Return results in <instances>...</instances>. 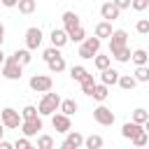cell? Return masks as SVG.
Wrapping results in <instances>:
<instances>
[{"mask_svg":"<svg viewBox=\"0 0 149 149\" xmlns=\"http://www.w3.org/2000/svg\"><path fill=\"white\" fill-rule=\"evenodd\" d=\"M61 95L58 93H44L42 95V100H40V105H37V114L40 116H54L56 112H58V107H61Z\"/></svg>","mask_w":149,"mask_h":149,"instance_id":"cell-1","label":"cell"},{"mask_svg":"<svg viewBox=\"0 0 149 149\" xmlns=\"http://www.w3.org/2000/svg\"><path fill=\"white\" fill-rule=\"evenodd\" d=\"M100 40L93 35V37H86L81 44H79V58H84V61H91V58H95V54H100Z\"/></svg>","mask_w":149,"mask_h":149,"instance_id":"cell-2","label":"cell"},{"mask_svg":"<svg viewBox=\"0 0 149 149\" xmlns=\"http://www.w3.org/2000/svg\"><path fill=\"white\" fill-rule=\"evenodd\" d=\"M0 123L5 126V128H21V123H23V119H21V112H16L14 107H5L2 112H0Z\"/></svg>","mask_w":149,"mask_h":149,"instance_id":"cell-3","label":"cell"},{"mask_svg":"<svg viewBox=\"0 0 149 149\" xmlns=\"http://www.w3.org/2000/svg\"><path fill=\"white\" fill-rule=\"evenodd\" d=\"M21 74H23V65H19L14 61V56H7L5 65H2V77L9 81H16V79H21Z\"/></svg>","mask_w":149,"mask_h":149,"instance_id":"cell-4","label":"cell"},{"mask_svg":"<svg viewBox=\"0 0 149 149\" xmlns=\"http://www.w3.org/2000/svg\"><path fill=\"white\" fill-rule=\"evenodd\" d=\"M28 86H30L33 91H37V93H49L51 86H54V79H51L49 74H33L30 81H28Z\"/></svg>","mask_w":149,"mask_h":149,"instance_id":"cell-5","label":"cell"},{"mask_svg":"<svg viewBox=\"0 0 149 149\" xmlns=\"http://www.w3.org/2000/svg\"><path fill=\"white\" fill-rule=\"evenodd\" d=\"M42 40H44V35H42V30H40L37 26H30V28L26 30V49H28V51L40 49Z\"/></svg>","mask_w":149,"mask_h":149,"instance_id":"cell-6","label":"cell"},{"mask_svg":"<svg viewBox=\"0 0 149 149\" xmlns=\"http://www.w3.org/2000/svg\"><path fill=\"white\" fill-rule=\"evenodd\" d=\"M93 119H95L100 126H112V123L116 121L114 112H112L109 107H105V105H98V107L93 109Z\"/></svg>","mask_w":149,"mask_h":149,"instance_id":"cell-7","label":"cell"},{"mask_svg":"<svg viewBox=\"0 0 149 149\" xmlns=\"http://www.w3.org/2000/svg\"><path fill=\"white\" fill-rule=\"evenodd\" d=\"M123 47H128V33L119 28V30H114L112 37H109V54H114V51H119V49H123Z\"/></svg>","mask_w":149,"mask_h":149,"instance_id":"cell-8","label":"cell"},{"mask_svg":"<svg viewBox=\"0 0 149 149\" xmlns=\"http://www.w3.org/2000/svg\"><path fill=\"white\" fill-rule=\"evenodd\" d=\"M40 130H42V116H37V119H28V121H23L21 123V133H23V137H35V135H40Z\"/></svg>","mask_w":149,"mask_h":149,"instance_id":"cell-9","label":"cell"},{"mask_svg":"<svg viewBox=\"0 0 149 149\" xmlns=\"http://www.w3.org/2000/svg\"><path fill=\"white\" fill-rule=\"evenodd\" d=\"M51 126H54L56 133H68V130L72 128V121H70V116H65V114H54V116H51Z\"/></svg>","mask_w":149,"mask_h":149,"instance_id":"cell-10","label":"cell"},{"mask_svg":"<svg viewBox=\"0 0 149 149\" xmlns=\"http://www.w3.org/2000/svg\"><path fill=\"white\" fill-rule=\"evenodd\" d=\"M77 28H81V23H79V16L74 14V12H63V30L65 33H72V30H77Z\"/></svg>","mask_w":149,"mask_h":149,"instance_id":"cell-11","label":"cell"},{"mask_svg":"<svg viewBox=\"0 0 149 149\" xmlns=\"http://www.w3.org/2000/svg\"><path fill=\"white\" fill-rule=\"evenodd\" d=\"M49 40H51V47H56V49H63L70 40H68V33L63 30V28H54L51 30V35H49Z\"/></svg>","mask_w":149,"mask_h":149,"instance_id":"cell-12","label":"cell"},{"mask_svg":"<svg viewBox=\"0 0 149 149\" xmlns=\"http://www.w3.org/2000/svg\"><path fill=\"white\" fill-rule=\"evenodd\" d=\"M140 133H144V126H140V123H133V121H126V123L121 126V135H123L126 140H133V137H137Z\"/></svg>","mask_w":149,"mask_h":149,"instance_id":"cell-13","label":"cell"},{"mask_svg":"<svg viewBox=\"0 0 149 149\" xmlns=\"http://www.w3.org/2000/svg\"><path fill=\"white\" fill-rule=\"evenodd\" d=\"M119 14H121V12L114 7V2H112V0H109V2H105V5L100 7V16H102L105 21H109V23H112L114 19H119Z\"/></svg>","mask_w":149,"mask_h":149,"instance_id":"cell-14","label":"cell"},{"mask_svg":"<svg viewBox=\"0 0 149 149\" xmlns=\"http://www.w3.org/2000/svg\"><path fill=\"white\" fill-rule=\"evenodd\" d=\"M119 77H121V72H116L114 68H107V70L100 72V84H105V86H114V84L119 81Z\"/></svg>","mask_w":149,"mask_h":149,"instance_id":"cell-15","label":"cell"},{"mask_svg":"<svg viewBox=\"0 0 149 149\" xmlns=\"http://www.w3.org/2000/svg\"><path fill=\"white\" fill-rule=\"evenodd\" d=\"M112 33H114V30H112V23H109V21H100V23L95 26V37H98L100 42H102V40H109Z\"/></svg>","mask_w":149,"mask_h":149,"instance_id":"cell-16","label":"cell"},{"mask_svg":"<svg viewBox=\"0 0 149 149\" xmlns=\"http://www.w3.org/2000/svg\"><path fill=\"white\" fill-rule=\"evenodd\" d=\"M79 84H81V93L91 98V95H93V88H95V84H98V81H95V79H93V74L88 72V74H86V77H84Z\"/></svg>","mask_w":149,"mask_h":149,"instance_id":"cell-17","label":"cell"},{"mask_svg":"<svg viewBox=\"0 0 149 149\" xmlns=\"http://www.w3.org/2000/svg\"><path fill=\"white\" fill-rule=\"evenodd\" d=\"M77 107H79V105H77L72 98H65V100H61V107H58V112H61V114H65V116H72V114L77 112Z\"/></svg>","mask_w":149,"mask_h":149,"instance_id":"cell-18","label":"cell"},{"mask_svg":"<svg viewBox=\"0 0 149 149\" xmlns=\"http://www.w3.org/2000/svg\"><path fill=\"white\" fill-rule=\"evenodd\" d=\"M130 61L135 63V68H142V65H147V61H149V54H147L144 49H135V51L130 54Z\"/></svg>","mask_w":149,"mask_h":149,"instance_id":"cell-19","label":"cell"},{"mask_svg":"<svg viewBox=\"0 0 149 149\" xmlns=\"http://www.w3.org/2000/svg\"><path fill=\"white\" fill-rule=\"evenodd\" d=\"M47 65H49V72H56V74H58V72H63V70L68 68V63H65V58H63V56H56V58H51Z\"/></svg>","mask_w":149,"mask_h":149,"instance_id":"cell-20","label":"cell"},{"mask_svg":"<svg viewBox=\"0 0 149 149\" xmlns=\"http://www.w3.org/2000/svg\"><path fill=\"white\" fill-rule=\"evenodd\" d=\"M107 95H109V86H105V84H95V88H93V100H98V102H105L107 100Z\"/></svg>","mask_w":149,"mask_h":149,"instance_id":"cell-21","label":"cell"},{"mask_svg":"<svg viewBox=\"0 0 149 149\" xmlns=\"http://www.w3.org/2000/svg\"><path fill=\"white\" fill-rule=\"evenodd\" d=\"M65 140H68L74 149H79V147L84 144V135H81L79 130H68V133H65Z\"/></svg>","mask_w":149,"mask_h":149,"instance_id":"cell-22","label":"cell"},{"mask_svg":"<svg viewBox=\"0 0 149 149\" xmlns=\"http://www.w3.org/2000/svg\"><path fill=\"white\" fill-rule=\"evenodd\" d=\"M102 144H105L102 135H88V137H84V147L86 149H102Z\"/></svg>","mask_w":149,"mask_h":149,"instance_id":"cell-23","label":"cell"},{"mask_svg":"<svg viewBox=\"0 0 149 149\" xmlns=\"http://www.w3.org/2000/svg\"><path fill=\"white\" fill-rule=\"evenodd\" d=\"M12 56H14V61H16L19 65H28V63L33 61V56H30V51H28V49H16Z\"/></svg>","mask_w":149,"mask_h":149,"instance_id":"cell-24","label":"cell"},{"mask_svg":"<svg viewBox=\"0 0 149 149\" xmlns=\"http://www.w3.org/2000/svg\"><path fill=\"white\" fill-rule=\"evenodd\" d=\"M93 65L102 72V70H107L109 65H112V56H105V54H95V58H93Z\"/></svg>","mask_w":149,"mask_h":149,"instance_id":"cell-25","label":"cell"},{"mask_svg":"<svg viewBox=\"0 0 149 149\" xmlns=\"http://www.w3.org/2000/svg\"><path fill=\"white\" fill-rule=\"evenodd\" d=\"M116 84H119L123 91H133V88L137 86V81H135V77H133V74H121Z\"/></svg>","mask_w":149,"mask_h":149,"instance_id":"cell-26","label":"cell"},{"mask_svg":"<svg viewBox=\"0 0 149 149\" xmlns=\"http://www.w3.org/2000/svg\"><path fill=\"white\" fill-rule=\"evenodd\" d=\"M16 7H19V12H21V14H26V16H28V14H33V12L37 9V0H19V5H16Z\"/></svg>","mask_w":149,"mask_h":149,"instance_id":"cell-27","label":"cell"},{"mask_svg":"<svg viewBox=\"0 0 149 149\" xmlns=\"http://www.w3.org/2000/svg\"><path fill=\"white\" fill-rule=\"evenodd\" d=\"M147 119H149V112L144 109V107H137V109H133V123H140V126H144L147 123Z\"/></svg>","mask_w":149,"mask_h":149,"instance_id":"cell-28","label":"cell"},{"mask_svg":"<svg viewBox=\"0 0 149 149\" xmlns=\"http://www.w3.org/2000/svg\"><path fill=\"white\" fill-rule=\"evenodd\" d=\"M86 74H88V70H86L84 65H72V68H70V77H72L74 81H81Z\"/></svg>","mask_w":149,"mask_h":149,"instance_id":"cell-29","label":"cell"},{"mask_svg":"<svg viewBox=\"0 0 149 149\" xmlns=\"http://www.w3.org/2000/svg\"><path fill=\"white\" fill-rule=\"evenodd\" d=\"M37 149H54V137L40 133V135H37Z\"/></svg>","mask_w":149,"mask_h":149,"instance_id":"cell-30","label":"cell"},{"mask_svg":"<svg viewBox=\"0 0 149 149\" xmlns=\"http://www.w3.org/2000/svg\"><path fill=\"white\" fill-rule=\"evenodd\" d=\"M130 54H133V51H130L128 47H123V49L114 51V54H112V58H114V61H119V63H128V61H130Z\"/></svg>","mask_w":149,"mask_h":149,"instance_id":"cell-31","label":"cell"},{"mask_svg":"<svg viewBox=\"0 0 149 149\" xmlns=\"http://www.w3.org/2000/svg\"><path fill=\"white\" fill-rule=\"evenodd\" d=\"M135 81L137 84H144V81H149V68L147 65H142V68H135Z\"/></svg>","mask_w":149,"mask_h":149,"instance_id":"cell-32","label":"cell"},{"mask_svg":"<svg viewBox=\"0 0 149 149\" xmlns=\"http://www.w3.org/2000/svg\"><path fill=\"white\" fill-rule=\"evenodd\" d=\"M40 114H37V107L35 105H26L23 109H21V119L23 121H28V119H37Z\"/></svg>","mask_w":149,"mask_h":149,"instance_id":"cell-33","label":"cell"},{"mask_svg":"<svg viewBox=\"0 0 149 149\" xmlns=\"http://www.w3.org/2000/svg\"><path fill=\"white\" fill-rule=\"evenodd\" d=\"M68 40H72V42H84L86 40V33H84V28H77V30H72V33H68Z\"/></svg>","mask_w":149,"mask_h":149,"instance_id":"cell-34","label":"cell"},{"mask_svg":"<svg viewBox=\"0 0 149 149\" xmlns=\"http://www.w3.org/2000/svg\"><path fill=\"white\" fill-rule=\"evenodd\" d=\"M130 142H133V147L144 149V147H147V142H149V135H147V133H140V135H137V137H133Z\"/></svg>","mask_w":149,"mask_h":149,"instance_id":"cell-35","label":"cell"},{"mask_svg":"<svg viewBox=\"0 0 149 149\" xmlns=\"http://www.w3.org/2000/svg\"><path fill=\"white\" fill-rule=\"evenodd\" d=\"M56 56H61V49H56V47H49V49H44V51H42L44 63H49V61H51V58H56Z\"/></svg>","mask_w":149,"mask_h":149,"instance_id":"cell-36","label":"cell"},{"mask_svg":"<svg viewBox=\"0 0 149 149\" xmlns=\"http://www.w3.org/2000/svg\"><path fill=\"white\" fill-rule=\"evenodd\" d=\"M135 30H137L140 35H149V19H140V21L135 23Z\"/></svg>","mask_w":149,"mask_h":149,"instance_id":"cell-37","label":"cell"},{"mask_svg":"<svg viewBox=\"0 0 149 149\" xmlns=\"http://www.w3.org/2000/svg\"><path fill=\"white\" fill-rule=\"evenodd\" d=\"M14 149H37V147H33L28 137H19V140L14 142Z\"/></svg>","mask_w":149,"mask_h":149,"instance_id":"cell-38","label":"cell"},{"mask_svg":"<svg viewBox=\"0 0 149 149\" xmlns=\"http://www.w3.org/2000/svg\"><path fill=\"white\" fill-rule=\"evenodd\" d=\"M130 7H133L135 12H144V9L149 7V0H133V2H130Z\"/></svg>","mask_w":149,"mask_h":149,"instance_id":"cell-39","label":"cell"},{"mask_svg":"<svg viewBox=\"0 0 149 149\" xmlns=\"http://www.w3.org/2000/svg\"><path fill=\"white\" fill-rule=\"evenodd\" d=\"M112 2H114V7H116V9H119V12H121V9H128V7H130V2H133V0H112Z\"/></svg>","mask_w":149,"mask_h":149,"instance_id":"cell-40","label":"cell"},{"mask_svg":"<svg viewBox=\"0 0 149 149\" xmlns=\"http://www.w3.org/2000/svg\"><path fill=\"white\" fill-rule=\"evenodd\" d=\"M2 2V7H16L19 5V0H0Z\"/></svg>","mask_w":149,"mask_h":149,"instance_id":"cell-41","label":"cell"},{"mask_svg":"<svg viewBox=\"0 0 149 149\" xmlns=\"http://www.w3.org/2000/svg\"><path fill=\"white\" fill-rule=\"evenodd\" d=\"M0 149H14V144L7 142V140H0Z\"/></svg>","mask_w":149,"mask_h":149,"instance_id":"cell-42","label":"cell"},{"mask_svg":"<svg viewBox=\"0 0 149 149\" xmlns=\"http://www.w3.org/2000/svg\"><path fill=\"white\" fill-rule=\"evenodd\" d=\"M58 149H74V147H72V144H70V142H68V140H63V142H61V147H58Z\"/></svg>","mask_w":149,"mask_h":149,"instance_id":"cell-43","label":"cell"},{"mask_svg":"<svg viewBox=\"0 0 149 149\" xmlns=\"http://www.w3.org/2000/svg\"><path fill=\"white\" fill-rule=\"evenodd\" d=\"M2 42H5V26L0 23V49H2Z\"/></svg>","mask_w":149,"mask_h":149,"instance_id":"cell-44","label":"cell"},{"mask_svg":"<svg viewBox=\"0 0 149 149\" xmlns=\"http://www.w3.org/2000/svg\"><path fill=\"white\" fill-rule=\"evenodd\" d=\"M5 61H7V56H5V51H2V49H0V68H2V65H5Z\"/></svg>","mask_w":149,"mask_h":149,"instance_id":"cell-45","label":"cell"},{"mask_svg":"<svg viewBox=\"0 0 149 149\" xmlns=\"http://www.w3.org/2000/svg\"><path fill=\"white\" fill-rule=\"evenodd\" d=\"M2 135H5V126L0 123V140H2Z\"/></svg>","mask_w":149,"mask_h":149,"instance_id":"cell-46","label":"cell"},{"mask_svg":"<svg viewBox=\"0 0 149 149\" xmlns=\"http://www.w3.org/2000/svg\"><path fill=\"white\" fill-rule=\"evenodd\" d=\"M144 133L149 135V119H147V123H144Z\"/></svg>","mask_w":149,"mask_h":149,"instance_id":"cell-47","label":"cell"},{"mask_svg":"<svg viewBox=\"0 0 149 149\" xmlns=\"http://www.w3.org/2000/svg\"><path fill=\"white\" fill-rule=\"evenodd\" d=\"M147 147H149V142H147Z\"/></svg>","mask_w":149,"mask_h":149,"instance_id":"cell-48","label":"cell"},{"mask_svg":"<svg viewBox=\"0 0 149 149\" xmlns=\"http://www.w3.org/2000/svg\"><path fill=\"white\" fill-rule=\"evenodd\" d=\"M135 149H137V147H135Z\"/></svg>","mask_w":149,"mask_h":149,"instance_id":"cell-49","label":"cell"}]
</instances>
